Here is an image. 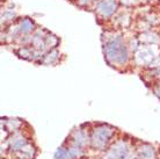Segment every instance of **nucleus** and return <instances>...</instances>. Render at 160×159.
Wrapping results in <instances>:
<instances>
[{"label":"nucleus","instance_id":"1","mask_svg":"<svg viewBox=\"0 0 160 159\" xmlns=\"http://www.w3.org/2000/svg\"><path fill=\"white\" fill-rule=\"evenodd\" d=\"M107 56L116 63L124 64L128 60V50L121 38H115L110 41L106 48Z\"/></svg>","mask_w":160,"mask_h":159},{"label":"nucleus","instance_id":"2","mask_svg":"<svg viewBox=\"0 0 160 159\" xmlns=\"http://www.w3.org/2000/svg\"><path fill=\"white\" fill-rule=\"evenodd\" d=\"M115 8H116L115 0H103L99 4V11L106 16L110 15L115 11Z\"/></svg>","mask_w":160,"mask_h":159},{"label":"nucleus","instance_id":"3","mask_svg":"<svg viewBox=\"0 0 160 159\" xmlns=\"http://www.w3.org/2000/svg\"><path fill=\"white\" fill-rule=\"evenodd\" d=\"M34 24L30 20H23L20 24V32L23 33V34H27V33L32 32Z\"/></svg>","mask_w":160,"mask_h":159},{"label":"nucleus","instance_id":"4","mask_svg":"<svg viewBox=\"0 0 160 159\" xmlns=\"http://www.w3.org/2000/svg\"><path fill=\"white\" fill-rule=\"evenodd\" d=\"M55 157H56V159H66L65 158V152L63 151L62 149H59V150L56 152V156H55Z\"/></svg>","mask_w":160,"mask_h":159}]
</instances>
